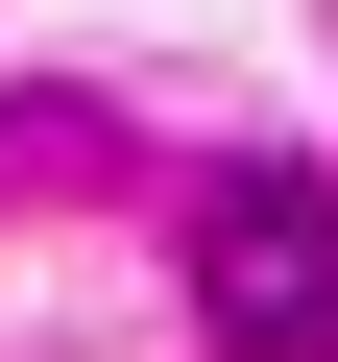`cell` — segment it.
Segmentation results:
<instances>
[{"instance_id":"6da1fadb","label":"cell","mask_w":338,"mask_h":362,"mask_svg":"<svg viewBox=\"0 0 338 362\" xmlns=\"http://www.w3.org/2000/svg\"><path fill=\"white\" fill-rule=\"evenodd\" d=\"M194 314H218V362H338V194L314 169H218L194 194Z\"/></svg>"}]
</instances>
